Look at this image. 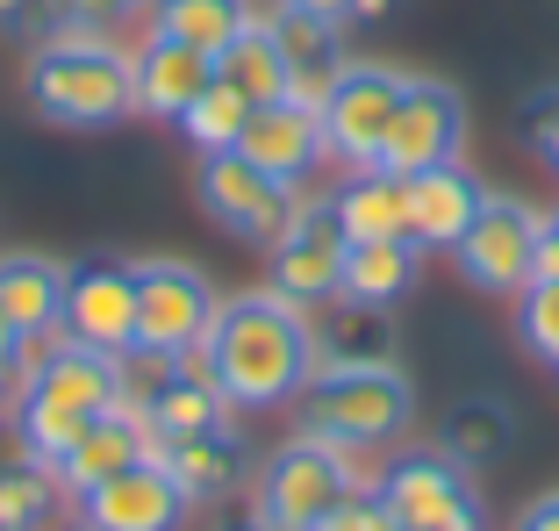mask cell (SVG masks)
<instances>
[{
    "label": "cell",
    "mask_w": 559,
    "mask_h": 531,
    "mask_svg": "<svg viewBox=\"0 0 559 531\" xmlns=\"http://www.w3.org/2000/svg\"><path fill=\"white\" fill-rule=\"evenodd\" d=\"M194 352L215 374V388L230 396V410H273V402H295L301 381L316 374V323L301 302L273 295V287L230 295Z\"/></svg>",
    "instance_id": "obj_1"
},
{
    "label": "cell",
    "mask_w": 559,
    "mask_h": 531,
    "mask_svg": "<svg viewBox=\"0 0 559 531\" xmlns=\"http://www.w3.org/2000/svg\"><path fill=\"white\" fill-rule=\"evenodd\" d=\"M22 94L44 122H66V130H108L136 108V72L130 50H116L94 30H66L50 36L44 50L22 72Z\"/></svg>",
    "instance_id": "obj_2"
},
{
    "label": "cell",
    "mask_w": 559,
    "mask_h": 531,
    "mask_svg": "<svg viewBox=\"0 0 559 531\" xmlns=\"http://www.w3.org/2000/svg\"><path fill=\"white\" fill-rule=\"evenodd\" d=\"M301 432L330 438V446H388L395 432H409L416 416V388L402 381L395 359H373V366H316L301 381Z\"/></svg>",
    "instance_id": "obj_3"
},
{
    "label": "cell",
    "mask_w": 559,
    "mask_h": 531,
    "mask_svg": "<svg viewBox=\"0 0 559 531\" xmlns=\"http://www.w3.org/2000/svg\"><path fill=\"white\" fill-rule=\"evenodd\" d=\"M373 482L352 446H330V438L301 432L259 467V482H251V510H259L265 531H323V517L345 503V488Z\"/></svg>",
    "instance_id": "obj_4"
},
{
    "label": "cell",
    "mask_w": 559,
    "mask_h": 531,
    "mask_svg": "<svg viewBox=\"0 0 559 531\" xmlns=\"http://www.w3.org/2000/svg\"><path fill=\"white\" fill-rule=\"evenodd\" d=\"M215 309V281L187 259H136V345L130 352H151V359H180L209 338Z\"/></svg>",
    "instance_id": "obj_5"
},
{
    "label": "cell",
    "mask_w": 559,
    "mask_h": 531,
    "mask_svg": "<svg viewBox=\"0 0 559 531\" xmlns=\"http://www.w3.org/2000/svg\"><path fill=\"white\" fill-rule=\"evenodd\" d=\"M373 496H380V510H388L395 531L480 524V488L466 474V460H452V452H402L395 467L373 474Z\"/></svg>",
    "instance_id": "obj_6"
},
{
    "label": "cell",
    "mask_w": 559,
    "mask_h": 531,
    "mask_svg": "<svg viewBox=\"0 0 559 531\" xmlns=\"http://www.w3.org/2000/svg\"><path fill=\"white\" fill-rule=\"evenodd\" d=\"M194 194H201V209H209V223H223L230 237H245V245H259V251H273L280 237H287V223H295V209H301L295 187L259 173L245 151H209Z\"/></svg>",
    "instance_id": "obj_7"
},
{
    "label": "cell",
    "mask_w": 559,
    "mask_h": 531,
    "mask_svg": "<svg viewBox=\"0 0 559 531\" xmlns=\"http://www.w3.org/2000/svg\"><path fill=\"white\" fill-rule=\"evenodd\" d=\"M402 86H409V72H395V66H337V80L323 94V151L330 158H345L352 173H373Z\"/></svg>",
    "instance_id": "obj_8"
},
{
    "label": "cell",
    "mask_w": 559,
    "mask_h": 531,
    "mask_svg": "<svg viewBox=\"0 0 559 531\" xmlns=\"http://www.w3.org/2000/svg\"><path fill=\"white\" fill-rule=\"evenodd\" d=\"M538 237H545V216L531 201L516 194H488L480 201V216L466 223V237L452 245L460 273L488 295H524L531 287V259H538Z\"/></svg>",
    "instance_id": "obj_9"
},
{
    "label": "cell",
    "mask_w": 559,
    "mask_h": 531,
    "mask_svg": "<svg viewBox=\"0 0 559 531\" xmlns=\"http://www.w3.org/2000/svg\"><path fill=\"white\" fill-rule=\"evenodd\" d=\"M58 331H66L72 345H94V352L130 359V345H136V266H122V259L66 266V309H58Z\"/></svg>",
    "instance_id": "obj_10"
},
{
    "label": "cell",
    "mask_w": 559,
    "mask_h": 531,
    "mask_svg": "<svg viewBox=\"0 0 559 531\" xmlns=\"http://www.w3.org/2000/svg\"><path fill=\"white\" fill-rule=\"evenodd\" d=\"M460 144H466V101L444 80H409L395 101V122H388V144H380V173L409 180L424 166L460 158Z\"/></svg>",
    "instance_id": "obj_11"
},
{
    "label": "cell",
    "mask_w": 559,
    "mask_h": 531,
    "mask_svg": "<svg viewBox=\"0 0 559 531\" xmlns=\"http://www.w3.org/2000/svg\"><path fill=\"white\" fill-rule=\"evenodd\" d=\"M337 273H345V231H337V201H301L287 237L273 245V295L323 309L337 302Z\"/></svg>",
    "instance_id": "obj_12"
},
{
    "label": "cell",
    "mask_w": 559,
    "mask_h": 531,
    "mask_svg": "<svg viewBox=\"0 0 559 531\" xmlns=\"http://www.w3.org/2000/svg\"><path fill=\"white\" fill-rule=\"evenodd\" d=\"M187 510H194V503L180 496V482H173L151 452L80 496V524L86 531H180Z\"/></svg>",
    "instance_id": "obj_13"
},
{
    "label": "cell",
    "mask_w": 559,
    "mask_h": 531,
    "mask_svg": "<svg viewBox=\"0 0 559 531\" xmlns=\"http://www.w3.org/2000/svg\"><path fill=\"white\" fill-rule=\"evenodd\" d=\"M237 151H245L259 173L301 187V173H316L330 158V151H323V108H316V101H295V94H287V101H265V108H251Z\"/></svg>",
    "instance_id": "obj_14"
},
{
    "label": "cell",
    "mask_w": 559,
    "mask_h": 531,
    "mask_svg": "<svg viewBox=\"0 0 559 531\" xmlns=\"http://www.w3.org/2000/svg\"><path fill=\"white\" fill-rule=\"evenodd\" d=\"M480 201L488 187L460 166V158H444V166H424L402 180V209H409V245L416 251H452L466 237V223L480 216Z\"/></svg>",
    "instance_id": "obj_15"
},
{
    "label": "cell",
    "mask_w": 559,
    "mask_h": 531,
    "mask_svg": "<svg viewBox=\"0 0 559 531\" xmlns=\"http://www.w3.org/2000/svg\"><path fill=\"white\" fill-rule=\"evenodd\" d=\"M151 460L180 482L187 503H223L237 482H245V438L230 432V424H201V432H173V438H151Z\"/></svg>",
    "instance_id": "obj_16"
},
{
    "label": "cell",
    "mask_w": 559,
    "mask_h": 531,
    "mask_svg": "<svg viewBox=\"0 0 559 531\" xmlns=\"http://www.w3.org/2000/svg\"><path fill=\"white\" fill-rule=\"evenodd\" d=\"M151 452V424L136 402H108V410L86 424L80 438H72V452L50 474H58V488H72V496H86V488H100L108 474H122V467H136Z\"/></svg>",
    "instance_id": "obj_17"
},
{
    "label": "cell",
    "mask_w": 559,
    "mask_h": 531,
    "mask_svg": "<svg viewBox=\"0 0 559 531\" xmlns=\"http://www.w3.org/2000/svg\"><path fill=\"white\" fill-rule=\"evenodd\" d=\"M15 396H44V402H66V410L100 416L108 402H122V359H116V352H94V345L58 338V345L22 374Z\"/></svg>",
    "instance_id": "obj_18"
},
{
    "label": "cell",
    "mask_w": 559,
    "mask_h": 531,
    "mask_svg": "<svg viewBox=\"0 0 559 531\" xmlns=\"http://www.w3.org/2000/svg\"><path fill=\"white\" fill-rule=\"evenodd\" d=\"M130 72H136V108L158 122H180L187 101L209 86L215 58L194 44H173V36H144V50H130Z\"/></svg>",
    "instance_id": "obj_19"
},
{
    "label": "cell",
    "mask_w": 559,
    "mask_h": 531,
    "mask_svg": "<svg viewBox=\"0 0 559 531\" xmlns=\"http://www.w3.org/2000/svg\"><path fill=\"white\" fill-rule=\"evenodd\" d=\"M265 30L280 36V58H287V72H295V86H287V94L323 108L330 80H337V66H345V58H337V30H345V22L309 15V8H295V0H280L273 15H265Z\"/></svg>",
    "instance_id": "obj_20"
},
{
    "label": "cell",
    "mask_w": 559,
    "mask_h": 531,
    "mask_svg": "<svg viewBox=\"0 0 559 531\" xmlns=\"http://www.w3.org/2000/svg\"><path fill=\"white\" fill-rule=\"evenodd\" d=\"M330 316H316V366H373L395 352V316L380 302H323Z\"/></svg>",
    "instance_id": "obj_21"
},
{
    "label": "cell",
    "mask_w": 559,
    "mask_h": 531,
    "mask_svg": "<svg viewBox=\"0 0 559 531\" xmlns=\"http://www.w3.org/2000/svg\"><path fill=\"white\" fill-rule=\"evenodd\" d=\"M409 287H416V245L409 237H345V273H337V295L345 302L395 309Z\"/></svg>",
    "instance_id": "obj_22"
},
{
    "label": "cell",
    "mask_w": 559,
    "mask_h": 531,
    "mask_svg": "<svg viewBox=\"0 0 559 531\" xmlns=\"http://www.w3.org/2000/svg\"><path fill=\"white\" fill-rule=\"evenodd\" d=\"M58 309H66V266L36 259V251H8L0 259V316L29 331H58Z\"/></svg>",
    "instance_id": "obj_23"
},
{
    "label": "cell",
    "mask_w": 559,
    "mask_h": 531,
    "mask_svg": "<svg viewBox=\"0 0 559 531\" xmlns=\"http://www.w3.org/2000/svg\"><path fill=\"white\" fill-rule=\"evenodd\" d=\"M251 22H259L251 0H151V36L194 44V50H209V58H223Z\"/></svg>",
    "instance_id": "obj_24"
},
{
    "label": "cell",
    "mask_w": 559,
    "mask_h": 531,
    "mask_svg": "<svg viewBox=\"0 0 559 531\" xmlns=\"http://www.w3.org/2000/svg\"><path fill=\"white\" fill-rule=\"evenodd\" d=\"M215 72L237 86V94L251 101V108H265V101H287V86H295V72H287V58H280V36L265 30V15L251 22L245 36H237L223 58H215Z\"/></svg>",
    "instance_id": "obj_25"
},
{
    "label": "cell",
    "mask_w": 559,
    "mask_h": 531,
    "mask_svg": "<svg viewBox=\"0 0 559 531\" xmlns=\"http://www.w3.org/2000/svg\"><path fill=\"white\" fill-rule=\"evenodd\" d=\"M337 231L345 237H409V209H402L395 173H359L352 187H337Z\"/></svg>",
    "instance_id": "obj_26"
},
{
    "label": "cell",
    "mask_w": 559,
    "mask_h": 531,
    "mask_svg": "<svg viewBox=\"0 0 559 531\" xmlns=\"http://www.w3.org/2000/svg\"><path fill=\"white\" fill-rule=\"evenodd\" d=\"M245 122H251V101L237 94L223 72H209V86H201L194 101H187V116H180V130H187V144L209 158V151H237V137H245Z\"/></svg>",
    "instance_id": "obj_27"
},
{
    "label": "cell",
    "mask_w": 559,
    "mask_h": 531,
    "mask_svg": "<svg viewBox=\"0 0 559 531\" xmlns=\"http://www.w3.org/2000/svg\"><path fill=\"white\" fill-rule=\"evenodd\" d=\"M86 424H94L86 410H66V402H44V396H15V438H22V452L44 460V467L66 460Z\"/></svg>",
    "instance_id": "obj_28"
},
{
    "label": "cell",
    "mask_w": 559,
    "mask_h": 531,
    "mask_svg": "<svg viewBox=\"0 0 559 531\" xmlns=\"http://www.w3.org/2000/svg\"><path fill=\"white\" fill-rule=\"evenodd\" d=\"M58 503V474L44 460H8L0 467V531H44Z\"/></svg>",
    "instance_id": "obj_29"
},
{
    "label": "cell",
    "mask_w": 559,
    "mask_h": 531,
    "mask_svg": "<svg viewBox=\"0 0 559 531\" xmlns=\"http://www.w3.org/2000/svg\"><path fill=\"white\" fill-rule=\"evenodd\" d=\"M444 452L466 467H488L495 452H510V410H495V402H460V410L444 416Z\"/></svg>",
    "instance_id": "obj_30"
},
{
    "label": "cell",
    "mask_w": 559,
    "mask_h": 531,
    "mask_svg": "<svg viewBox=\"0 0 559 531\" xmlns=\"http://www.w3.org/2000/svg\"><path fill=\"white\" fill-rule=\"evenodd\" d=\"M516 331H524L531 352H545V359L559 366V281H531L524 302H516Z\"/></svg>",
    "instance_id": "obj_31"
},
{
    "label": "cell",
    "mask_w": 559,
    "mask_h": 531,
    "mask_svg": "<svg viewBox=\"0 0 559 531\" xmlns=\"http://www.w3.org/2000/svg\"><path fill=\"white\" fill-rule=\"evenodd\" d=\"M323 531H388V510H380V496H373V482H359V488H345V503L323 517Z\"/></svg>",
    "instance_id": "obj_32"
},
{
    "label": "cell",
    "mask_w": 559,
    "mask_h": 531,
    "mask_svg": "<svg viewBox=\"0 0 559 531\" xmlns=\"http://www.w3.org/2000/svg\"><path fill=\"white\" fill-rule=\"evenodd\" d=\"M524 137L538 144V158H545V166L559 173V86H552V94H538V101L524 108Z\"/></svg>",
    "instance_id": "obj_33"
},
{
    "label": "cell",
    "mask_w": 559,
    "mask_h": 531,
    "mask_svg": "<svg viewBox=\"0 0 559 531\" xmlns=\"http://www.w3.org/2000/svg\"><path fill=\"white\" fill-rule=\"evenodd\" d=\"M516 531H559V488H552V496H538V503H531V510L516 517Z\"/></svg>",
    "instance_id": "obj_34"
},
{
    "label": "cell",
    "mask_w": 559,
    "mask_h": 531,
    "mask_svg": "<svg viewBox=\"0 0 559 531\" xmlns=\"http://www.w3.org/2000/svg\"><path fill=\"white\" fill-rule=\"evenodd\" d=\"M531 281H559V231L545 223V237H538V259H531Z\"/></svg>",
    "instance_id": "obj_35"
},
{
    "label": "cell",
    "mask_w": 559,
    "mask_h": 531,
    "mask_svg": "<svg viewBox=\"0 0 559 531\" xmlns=\"http://www.w3.org/2000/svg\"><path fill=\"white\" fill-rule=\"evenodd\" d=\"M44 0H0V30H29Z\"/></svg>",
    "instance_id": "obj_36"
},
{
    "label": "cell",
    "mask_w": 559,
    "mask_h": 531,
    "mask_svg": "<svg viewBox=\"0 0 559 531\" xmlns=\"http://www.w3.org/2000/svg\"><path fill=\"white\" fill-rule=\"evenodd\" d=\"M295 8H309V15H330V22H352V0H295Z\"/></svg>",
    "instance_id": "obj_37"
},
{
    "label": "cell",
    "mask_w": 559,
    "mask_h": 531,
    "mask_svg": "<svg viewBox=\"0 0 559 531\" xmlns=\"http://www.w3.org/2000/svg\"><path fill=\"white\" fill-rule=\"evenodd\" d=\"M15 345H22V331L8 323V316H0V366H15Z\"/></svg>",
    "instance_id": "obj_38"
},
{
    "label": "cell",
    "mask_w": 559,
    "mask_h": 531,
    "mask_svg": "<svg viewBox=\"0 0 559 531\" xmlns=\"http://www.w3.org/2000/svg\"><path fill=\"white\" fill-rule=\"evenodd\" d=\"M395 0H352V22H373V15H388Z\"/></svg>",
    "instance_id": "obj_39"
},
{
    "label": "cell",
    "mask_w": 559,
    "mask_h": 531,
    "mask_svg": "<svg viewBox=\"0 0 559 531\" xmlns=\"http://www.w3.org/2000/svg\"><path fill=\"white\" fill-rule=\"evenodd\" d=\"M215 531H265V524H259V510H245V517H230V524H215Z\"/></svg>",
    "instance_id": "obj_40"
},
{
    "label": "cell",
    "mask_w": 559,
    "mask_h": 531,
    "mask_svg": "<svg viewBox=\"0 0 559 531\" xmlns=\"http://www.w3.org/2000/svg\"><path fill=\"white\" fill-rule=\"evenodd\" d=\"M44 531H86V524H44Z\"/></svg>",
    "instance_id": "obj_41"
},
{
    "label": "cell",
    "mask_w": 559,
    "mask_h": 531,
    "mask_svg": "<svg viewBox=\"0 0 559 531\" xmlns=\"http://www.w3.org/2000/svg\"><path fill=\"white\" fill-rule=\"evenodd\" d=\"M122 8H151V0H122Z\"/></svg>",
    "instance_id": "obj_42"
},
{
    "label": "cell",
    "mask_w": 559,
    "mask_h": 531,
    "mask_svg": "<svg viewBox=\"0 0 559 531\" xmlns=\"http://www.w3.org/2000/svg\"><path fill=\"white\" fill-rule=\"evenodd\" d=\"M452 531H480V524H452Z\"/></svg>",
    "instance_id": "obj_43"
},
{
    "label": "cell",
    "mask_w": 559,
    "mask_h": 531,
    "mask_svg": "<svg viewBox=\"0 0 559 531\" xmlns=\"http://www.w3.org/2000/svg\"><path fill=\"white\" fill-rule=\"evenodd\" d=\"M552 231H559V216H552Z\"/></svg>",
    "instance_id": "obj_44"
},
{
    "label": "cell",
    "mask_w": 559,
    "mask_h": 531,
    "mask_svg": "<svg viewBox=\"0 0 559 531\" xmlns=\"http://www.w3.org/2000/svg\"><path fill=\"white\" fill-rule=\"evenodd\" d=\"M388 531H395V524H388Z\"/></svg>",
    "instance_id": "obj_45"
}]
</instances>
